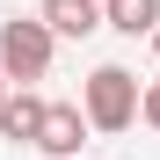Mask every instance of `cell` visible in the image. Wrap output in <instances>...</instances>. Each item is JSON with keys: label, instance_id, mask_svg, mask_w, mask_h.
I'll list each match as a JSON object with an SVG mask.
<instances>
[{"label": "cell", "instance_id": "obj_2", "mask_svg": "<svg viewBox=\"0 0 160 160\" xmlns=\"http://www.w3.org/2000/svg\"><path fill=\"white\" fill-rule=\"evenodd\" d=\"M80 102H88L95 131H131V117L146 109L138 80H131L124 66H95V73H88V88H80Z\"/></svg>", "mask_w": 160, "mask_h": 160}, {"label": "cell", "instance_id": "obj_5", "mask_svg": "<svg viewBox=\"0 0 160 160\" xmlns=\"http://www.w3.org/2000/svg\"><path fill=\"white\" fill-rule=\"evenodd\" d=\"M37 15H44L58 37H95V29H109V8H102V0H44Z\"/></svg>", "mask_w": 160, "mask_h": 160}, {"label": "cell", "instance_id": "obj_1", "mask_svg": "<svg viewBox=\"0 0 160 160\" xmlns=\"http://www.w3.org/2000/svg\"><path fill=\"white\" fill-rule=\"evenodd\" d=\"M51 44H58V29H51L44 15H8L0 22V66H8V80H44L51 73Z\"/></svg>", "mask_w": 160, "mask_h": 160}, {"label": "cell", "instance_id": "obj_6", "mask_svg": "<svg viewBox=\"0 0 160 160\" xmlns=\"http://www.w3.org/2000/svg\"><path fill=\"white\" fill-rule=\"evenodd\" d=\"M109 8V29H124V37H153L160 29V0H102Z\"/></svg>", "mask_w": 160, "mask_h": 160}, {"label": "cell", "instance_id": "obj_3", "mask_svg": "<svg viewBox=\"0 0 160 160\" xmlns=\"http://www.w3.org/2000/svg\"><path fill=\"white\" fill-rule=\"evenodd\" d=\"M88 131H95V117H88V102H51V117H44V131H37V146L51 153V160H73L80 146H88Z\"/></svg>", "mask_w": 160, "mask_h": 160}, {"label": "cell", "instance_id": "obj_8", "mask_svg": "<svg viewBox=\"0 0 160 160\" xmlns=\"http://www.w3.org/2000/svg\"><path fill=\"white\" fill-rule=\"evenodd\" d=\"M0 102H8V66H0Z\"/></svg>", "mask_w": 160, "mask_h": 160}, {"label": "cell", "instance_id": "obj_4", "mask_svg": "<svg viewBox=\"0 0 160 160\" xmlns=\"http://www.w3.org/2000/svg\"><path fill=\"white\" fill-rule=\"evenodd\" d=\"M44 117H51V102L44 95H29V88H8V102H0V138H15V146H37V131H44Z\"/></svg>", "mask_w": 160, "mask_h": 160}, {"label": "cell", "instance_id": "obj_9", "mask_svg": "<svg viewBox=\"0 0 160 160\" xmlns=\"http://www.w3.org/2000/svg\"><path fill=\"white\" fill-rule=\"evenodd\" d=\"M153 58H160V29H153Z\"/></svg>", "mask_w": 160, "mask_h": 160}, {"label": "cell", "instance_id": "obj_10", "mask_svg": "<svg viewBox=\"0 0 160 160\" xmlns=\"http://www.w3.org/2000/svg\"><path fill=\"white\" fill-rule=\"evenodd\" d=\"M73 160H80V153H73Z\"/></svg>", "mask_w": 160, "mask_h": 160}, {"label": "cell", "instance_id": "obj_7", "mask_svg": "<svg viewBox=\"0 0 160 160\" xmlns=\"http://www.w3.org/2000/svg\"><path fill=\"white\" fill-rule=\"evenodd\" d=\"M138 117H146V124L160 131V80H153V88H146V109H138Z\"/></svg>", "mask_w": 160, "mask_h": 160}]
</instances>
